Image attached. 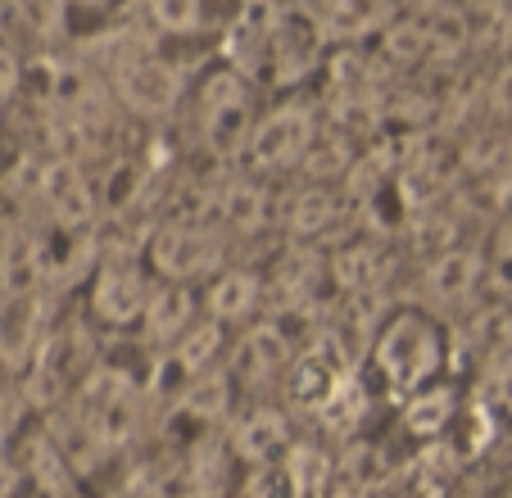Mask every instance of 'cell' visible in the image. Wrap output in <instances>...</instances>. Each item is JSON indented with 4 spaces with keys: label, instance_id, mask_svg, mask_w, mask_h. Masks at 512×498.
I'll return each mask as SVG.
<instances>
[{
    "label": "cell",
    "instance_id": "1",
    "mask_svg": "<svg viewBox=\"0 0 512 498\" xmlns=\"http://www.w3.org/2000/svg\"><path fill=\"white\" fill-rule=\"evenodd\" d=\"M458 363V336L445 326V317L426 304H399L377 322L368 340V367L381 381V390L408 394L445 381L449 367Z\"/></svg>",
    "mask_w": 512,
    "mask_h": 498
},
{
    "label": "cell",
    "instance_id": "2",
    "mask_svg": "<svg viewBox=\"0 0 512 498\" xmlns=\"http://www.w3.org/2000/svg\"><path fill=\"white\" fill-rule=\"evenodd\" d=\"M155 268L145 263L141 245H109L91 259L87 277V317L100 336H136L145 322V308L155 299Z\"/></svg>",
    "mask_w": 512,
    "mask_h": 498
},
{
    "label": "cell",
    "instance_id": "3",
    "mask_svg": "<svg viewBox=\"0 0 512 498\" xmlns=\"http://www.w3.org/2000/svg\"><path fill=\"white\" fill-rule=\"evenodd\" d=\"M195 136L209 154H245V141L259 118L254 100V77L236 64H213L209 73L186 91Z\"/></svg>",
    "mask_w": 512,
    "mask_h": 498
},
{
    "label": "cell",
    "instance_id": "4",
    "mask_svg": "<svg viewBox=\"0 0 512 498\" xmlns=\"http://www.w3.org/2000/svg\"><path fill=\"white\" fill-rule=\"evenodd\" d=\"M141 249L159 281H186V286H204V281L218 277L232 263L227 259L232 236L218 222L195 218V213L155 222V227L145 231Z\"/></svg>",
    "mask_w": 512,
    "mask_h": 498
},
{
    "label": "cell",
    "instance_id": "5",
    "mask_svg": "<svg viewBox=\"0 0 512 498\" xmlns=\"http://www.w3.org/2000/svg\"><path fill=\"white\" fill-rule=\"evenodd\" d=\"M322 132H327V127L318 123L313 105H304V100H281V105H272V109H259L254 132H250V141H245V163L263 177L304 168Z\"/></svg>",
    "mask_w": 512,
    "mask_h": 498
},
{
    "label": "cell",
    "instance_id": "6",
    "mask_svg": "<svg viewBox=\"0 0 512 498\" xmlns=\"http://www.w3.org/2000/svg\"><path fill=\"white\" fill-rule=\"evenodd\" d=\"M114 100L118 109L136 118H168L173 109L186 105V73L159 50H132L127 59L114 64Z\"/></svg>",
    "mask_w": 512,
    "mask_h": 498
},
{
    "label": "cell",
    "instance_id": "7",
    "mask_svg": "<svg viewBox=\"0 0 512 498\" xmlns=\"http://www.w3.org/2000/svg\"><path fill=\"white\" fill-rule=\"evenodd\" d=\"M200 322H204L200 286H186V281H159L155 299H150V308H145V322H141L136 336L150 340L159 354H168V349L182 345Z\"/></svg>",
    "mask_w": 512,
    "mask_h": 498
},
{
    "label": "cell",
    "instance_id": "8",
    "mask_svg": "<svg viewBox=\"0 0 512 498\" xmlns=\"http://www.w3.org/2000/svg\"><path fill=\"white\" fill-rule=\"evenodd\" d=\"M263 295H268V281L254 268H245V263H227L218 277H209L200 286L204 317H213V322H223V326L250 322L263 308Z\"/></svg>",
    "mask_w": 512,
    "mask_h": 498
},
{
    "label": "cell",
    "instance_id": "9",
    "mask_svg": "<svg viewBox=\"0 0 512 498\" xmlns=\"http://www.w3.org/2000/svg\"><path fill=\"white\" fill-rule=\"evenodd\" d=\"M286 231H295L300 240H318L322 231L331 227L336 218V195H331L327 182H313V186H300V191L286 200Z\"/></svg>",
    "mask_w": 512,
    "mask_h": 498
},
{
    "label": "cell",
    "instance_id": "10",
    "mask_svg": "<svg viewBox=\"0 0 512 498\" xmlns=\"http://www.w3.org/2000/svg\"><path fill=\"white\" fill-rule=\"evenodd\" d=\"M481 367H485V376H481V385H476L481 403L490 412H499V417H512V354L490 358V363H481Z\"/></svg>",
    "mask_w": 512,
    "mask_h": 498
},
{
    "label": "cell",
    "instance_id": "11",
    "mask_svg": "<svg viewBox=\"0 0 512 498\" xmlns=\"http://www.w3.org/2000/svg\"><path fill=\"white\" fill-rule=\"evenodd\" d=\"M145 5H150V23L159 32L182 37V32L200 28V0H145Z\"/></svg>",
    "mask_w": 512,
    "mask_h": 498
}]
</instances>
